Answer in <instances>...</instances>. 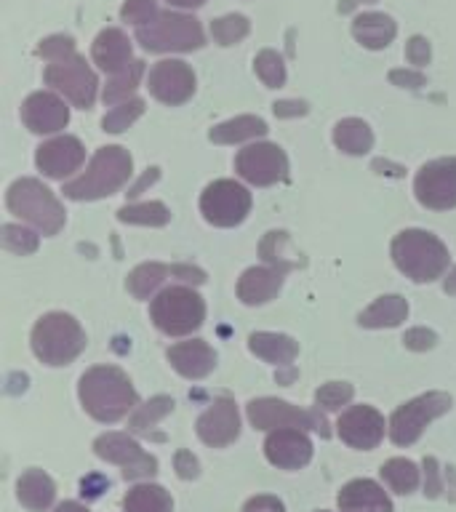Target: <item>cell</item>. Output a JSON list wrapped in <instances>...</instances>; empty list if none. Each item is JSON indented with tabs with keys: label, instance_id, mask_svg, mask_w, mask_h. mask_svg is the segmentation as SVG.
Masks as SVG:
<instances>
[{
	"label": "cell",
	"instance_id": "8d00e7d4",
	"mask_svg": "<svg viewBox=\"0 0 456 512\" xmlns=\"http://www.w3.org/2000/svg\"><path fill=\"white\" fill-rule=\"evenodd\" d=\"M248 32H251V22L243 14H230L211 22V38L219 46H235V43L246 38Z\"/></svg>",
	"mask_w": 456,
	"mask_h": 512
},
{
	"label": "cell",
	"instance_id": "5bb4252c",
	"mask_svg": "<svg viewBox=\"0 0 456 512\" xmlns=\"http://www.w3.org/2000/svg\"><path fill=\"white\" fill-rule=\"evenodd\" d=\"M235 171H238L240 179H246L254 187H270V184H278L280 179H286L288 158L278 144L256 142L238 152Z\"/></svg>",
	"mask_w": 456,
	"mask_h": 512
},
{
	"label": "cell",
	"instance_id": "603a6c76",
	"mask_svg": "<svg viewBox=\"0 0 456 512\" xmlns=\"http://www.w3.org/2000/svg\"><path fill=\"white\" fill-rule=\"evenodd\" d=\"M339 510L342 512H392V502L379 483L368 478L350 480L339 491Z\"/></svg>",
	"mask_w": 456,
	"mask_h": 512
},
{
	"label": "cell",
	"instance_id": "3957f363",
	"mask_svg": "<svg viewBox=\"0 0 456 512\" xmlns=\"http://www.w3.org/2000/svg\"><path fill=\"white\" fill-rule=\"evenodd\" d=\"M448 248L432 232L403 230L392 240V262L414 283H432L448 267Z\"/></svg>",
	"mask_w": 456,
	"mask_h": 512
},
{
	"label": "cell",
	"instance_id": "2e32d148",
	"mask_svg": "<svg viewBox=\"0 0 456 512\" xmlns=\"http://www.w3.org/2000/svg\"><path fill=\"white\" fill-rule=\"evenodd\" d=\"M336 432L350 448L371 451L384 438V416L374 406H350L339 416Z\"/></svg>",
	"mask_w": 456,
	"mask_h": 512
},
{
	"label": "cell",
	"instance_id": "d6986e66",
	"mask_svg": "<svg viewBox=\"0 0 456 512\" xmlns=\"http://www.w3.org/2000/svg\"><path fill=\"white\" fill-rule=\"evenodd\" d=\"M86 160V147L80 144L78 136H56L48 139L35 152V163L48 179H67L75 174Z\"/></svg>",
	"mask_w": 456,
	"mask_h": 512
},
{
	"label": "cell",
	"instance_id": "f6af8a7d",
	"mask_svg": "<svg viewBox=\"0 0 456 512\" xmlns=\"http://www.w3.org/2000/svg\"><path fill=\"white\" fill-rule=\"evenodd\" d=\"M174 467H176V475L182 480H192L200 475V464L198 459L192 456V451L182 448V451H176L174 456Z\"/></svg>",
	"mask_w": 456,
	"mask_h": 512
},
{
	"label": "cell",
	"instance_id": "680465c9",
	"mask_svg": "<svg viewBox=\"0 0 456 512\" xmlns=\"http://www.w3.org/2000/svg\"><path fill=\"white\" fill-rule=\"evenodd\" d=\"M320 512H326V510H320Z\"/></svg>",
	"mask_w": 456,
	"mask_h": 512
},
{
	"label": "cell",
	"instance_id": "f907efd6",
	"mask_svg": "<svg viewBox=\"0 0 456 512\" xmlns=\"http://www.w3.org/2000/svg\"><path fill=\"white\" fill-rule=\"evenodd\" d=\"M171 275L187 280V283H195V286L206 283V272L198 270V267H190V264H174V267H171Z\"/></svg>",
	"mask_w": 456,
	"mask_h": 512
},
{
	"label": "cell",
	"instance_id": "d590c367",
	"mask_svg": "<svg viewBox=\"0 0 456 512\" xmlns=\"http://www.w3.org/2000/svg\"><path fill=\"white\" fill-rule=\"evenodd\" d=\"M118 219L126 224H144V227H163L171 222V211L160 200H147V203H131L118 211Z\"/></svg>",
	"mask_w": 456,
	"mask_h": 512
},
{
	"label": "cell",
	"instance_id": "11a10c76",
	"mask_svg": "<svg viewBox=\"0 0 456 512\" xmlns=\"http://www.w3.org/2000/svg\"><path fill=\"white\" fill-rule=\"evenodd\" d=\"M54 512H88V507L80 502H62Z\"/></svg>",
	"mask_w": 456,
	"mask_h": 512
},
{
	"label": "cell",
	"instance_id": "5b68a950",
	"mask_svg": "<svg viewBox=\"0 0 456 512\" xmlns=\"http://www.w3.org/2000/svg\"><path fill=\"white\" fill-rule=\"evenodd\" d=\"M6 203L11 214L30 222L32 227H38L43 235H56L67 222L62 203L38 179H16L8 187Z\"/></svg>",
	"mask_w": 456,
	"mask_h": 512
},
{
	"label": "cell",
	"instance_id": "7a4b0ae2",
	"mask_svg": "<svg viewBox=\"0 0 456 512\" xmlns=\"http://www.w3.org/2000/svg\"><path fill=\"white\" fill-rule=\"evenodd\" d=\"M131 174H134L131 152L118 147V144H110V147H99L86 171L78 179L64 184L62 192L64 198L70 200L110 198L131 179Z\"/></svg>",
	"mask_w": 456,
	"mask_h": 512
},
{
	"label": "cell",
	"instance_id": "8992f818",
	"mask_svg": "<svg viewBox=\"0 0 456 512\" xmlns=\"http://www.w3.org/2000/svg\"><path fill=\"white\" fill-rule=\"evenodd\" d=\"M150 320L166 336H187L206 320V302L187 286L163 288L150 304Z\"/></svg>",
	"mask_w": 456,
	"mask_h": 512
},
{
	"label": "cell",
	"instance_id": "cb8c5ba5",
	"mask_svg": "<svg viewBox=\"0 0 456 512\" xmlns=\"http://www.w3.org/2000/svg\"><path fill=\"white\" fill-rule=\"evenodd\" d=\"M283 288V270L278 267H248L238 280V299L248 307L267 304Z\"/></svg>",
	"mask_w": 456,
	"mask_h": 512
},
{
	"label": "cell",
	"instance_id": "74e56055",
	"mask_svg": "<svg viewBox=\"0 0 456 512\" xmlns=\"http://www.w3.org/2000/svg\"><path fill=\"white\" fill-rule=\"evenodd\" d=\"M254 70L267 88L286 86V64L278 51H270V48L259 51L254 59Z\"/></svg>",
	"mask_w": 456,
	"mask_h": 512
},
{
	"label": "cell",
	"instance_id": "ba28073f",
	"mask_svg": "<svg viewBox=\"0 0 456 512\" xmlns=\"http://www.w3.org/2000/svg\"><path fill=\"white\" fill-rule=\"evenodd\" d=\"M451 408V395L446 392H424L419 398L408 400L395 408L390 419V438L395 446H411L422 438L427 424L435 422Z\"/></svg>",
	"mask_w": 456,
	"mask_h": 512
},
{
	"label": "cell",
	"instance_id": "52a82bcc",
	"mask_svg": "<svg viewBox=\"0 0 456 512\" xmlns=\"http://www.w3.org/2000/svg\"><path fill=\"white\" fill-rule=\"evenodd\" d=\"M136 40L144 51L168 54V51H195L206 46V35L195 16L160 11V16L147 27H136Z\"/></svg>",
	"mask_w": 456,
	"mask_h": 512
},
{
	"label": "cell",
	"instance_id": "9c48e42d",
	"mask_svg": "<svg viewBox=\"0 0 456 512\" xmlns=\"http://www.w3.org/2000/svg\"><path fill=\"white\" fill-rule=\"evenodd\" d=\"M43 78H46V86L59 91L67 102H72L80 110H91L94 107L99 80H96V72L88 67L83 56L72 54L62 59V62H51Z\"/></svg>",
	"mask_w": 456,
	"mask_h": 512
},
{
	"label": "cell",
	"instance_id": "d4e9b609",
	"mask_svg": "<svg viewBox=\"0 0 456 512\" xmlns=\"http://www.w3.org/2000/svg\"><path fill=\"white\" fill-rule=\"evenodd\" d=\"M16 496L30 512H46L56 499V483L43 470H27L16 483Z\"/></svg>",
	"mask_w": 456,
	"mask_h": 512
},
{
	"label": "cell",
	"instance_id": "1f68e13d",
	"mask_svg": "<svg viewBox=\"0 0 456 512\" xmlns=\"http://www.w3.org/2000/svg\"><path fill=\"white\" fill-rule=\"evenodd\" d=\"M142 75H144V62L142 59H134V62L128 64L126 70L118 72V75H112L110 80H107V86H104V104H110V107H115V104H123L128 102V99H134L136 88H139V83H142Z\"/></svg>",
	"mask_w": 456,
	"mask_h": 512
},
{
	"label": "cell",
	"instance_id": "6f0895ef",
	"mask_svg": "<svg viewBox=\"0 0 456 512\" xmlns=\"http://www.w3.org/2000/svg\"><path fill=\"white\" fill-rule=\"evenodd\" d=\"M443 291H446V294H451V296L456 294V267L448 272L446 280H443Z\"/></svg>",
	"mask_w": 456,
	"mask_h": 512
},
{
	"label": "cell",
	"instance_id": "681fc988",
	"mask_svg": "<svg viewBox=\"0 0 456 512\" xmlns=\"http://www.w3.org/2000/svg\"><path fill=\"white\" fill-rule=\"evenodd\" d=\"M272 110L278 118H299V115H307V102H296V99H286V102H275Z\"/></svg>",
	"mask_w": 456,
	"mask_h": 512
},
{
	"label": "cell",
	"instance_id": "f35d334b",
	"mask_svg": "<svg viewBox=\"0 0 456 512\" xmlns=\"http://www.w3.org/2000/svg\"><path fill=\"white\" fill-rule=\"evenodd\" d=\"M142 112L144 102L139 96H134V99H128V102L115 104V107L102 118V128L107 134H120V131H126L136 118H142Z\"/></svg>",
	"mask_w": 456,
	"mask_h": 512
},
{
	"label": "cell",
	"instance_id": "bcb514c9",
	"mask_svg": "<svg viewBox=\"0 0 456 512\" xmlns=\"http://www.w3.org/2000/svg\"><path fill=\"white\" fill-rule=\"evenodd\" d=\"M406 56H408V62L416 64V67H422V64L430 62V43H427V38L414 35V38L408 40Z\"/></svg>",
	"mask_w": 456,
	"mask_h": 512
},
{
	"label": "cell",
	"instance_id": "d6a6232c",
	"mask_svg": "<svg viewBox=\"0 0 456 512\" xmlns=\"http://www.w3.org/2000/svg\"><path fill=\"white\" fill-rule=\"evenodd\" d=\"M168 275H171V267H166V264L144 262L128 275L126 286L136 299H150V296L163 286V280H166Z\"/></svg>",
	"mask_w": 456,
	"mask_h": 512
},
{
	"label": "cell",
	"instance_id": "ffe728a7",
	"mask_svg": "<svg viewBox=\"0 0 456 512\" xmlns=\"http://www.w3.org/2000/svg\"><path fill=\"white\" fill-rule=\"evenodd\" d=\"M22 120L32 134H56L70 123V107L51 91H35L24 99Z\"/></svg>",
	"mask_w": 456,
	"mask_h": 512
},
{
	"label": "cell",
	"instance_id": "b9f144b4",
	"mask_svg": "<svg viewBox=\"0 0 456 512\" xmlns=\"http://www.w3.org/2000/svg\"><path fill=\"white\" fill-rule=\"evenodd\" d=\"M160 16L155 0H126L120 8V19L134 27H147Z\"/></svg>",
	"mask_w": 456,
	"mask_h": 512
},
{
	"label": "cell",
	"instance_id": "836d02e7",
	"mask_svg": "<svg viewBox=\"0 0 456 512\" xmlns=\"http://www.w3.org/2000/svg\"><path fill=\"white\" fill-rule=\"evenodd\" d=\"M174 398H168V395H155L147 403L134 408V414H131V422H128V430L131 432H142V435H150V430L158 422H163L171 411H174Z\"/></svg>",
	"mask_w": 456,
	"mask_h": 512
},
{
	"label": "cell",
	"instance_id": "db71d44e",
	"mask_svg": "<svg viewBox=\"0 0 456 512\" xmlns=\"http://www.w3.org/2000/svg\"><path fill=\"white\" fill-rule=\"evenodd\" d=\"M158 176H160V168H147V174H144L142 179H139V182H136L134 187L126 192V195H128V198H136V195H139V192H142L147 184L158 182Z\"/></svg>",
	"mask_w": 456,
	"mask_h": 512
},
{
	"label": "cell",
	"instance_id": "484cf974",
	"mask_svg": "<svg viewBox=\"0 0 456 512\" xmlns=\"http://www.w3.org/2000/svg\"><path fill=\"white\" fill-rule=\"evenodd\" d=\"M352 35L363 48L379 51L387 48L398 35V24L392 22L387 14H360L352 22Z\"/></svg>",
	"mask_w": 456,
	"mask_h": 512
},
{
	"label": "cell",
	"instance_id": "7c38bea8",
	"mask_svg": "<svg viewBox=\"0 0 456 512\" xmlns=\"http://www.w3.org/2000/svg\"><path fill=\"white\" fill-rule=\"evenodd\" d=\"M94 451L104 462L118 464L126 480L152 478L158 472V459L147 454L126 432H104L94 443Z\"/></svg>",
	"mask_w": 456,
	"mask_h": 512
},
{
	"label": "cell",
	"instance_id": "f1b7e54d",
	"mask_svg": "<svg viewBox=\"0 0 456 512\" xmlns=\"http://www.w3.org/2000/svg\"><path fill=\"white\" fill-rule=\"evenodd\" d=\"M267 134V123L256 115H238V118L224 120L219 126L208 131V139L216 144H238L248 139H259Z\"/></svg>",
	"mask_w": 456,
	"mask_h": 512
},
{
	"label": "cell",
	"instance_id": "4316f807",
	"mask_svg": "<svg viewBox=\"0 0 456 512\" xmlns=\"http://www.w3.org/2000/svg\"><path fill=\"white\" fill-rule=\"evenodd\" d=\"M248 350L254 352L256 358L275 363V366H291L296 355H299V344L286 334L256 331V334L248 336Z\"/></svg>",
	"mask_w": 456,
	"mask_h": 512
},
{
	"label": "cell",
	"instance_id": "8fae6325",
	"mask_svg": "<svg viewBox=\"0 0 456 512\" xmlns=\"http://www.w3.org/2000/svg\"><path fill=\"white\" fill-rule=\"evenodd\" d=\"M248 422L256 430H283V427H299V430H315L323 438L328 435V424L318 411H304L299 406H291L278 398H256L246 406Z\"/></svg>",
	"mask_w": 456,
	"mask_h": 512
},
{
	"label": "cell",
	"instance_id": "9f6ffc18",
	"mask_svg": "<svg viewBox=\"0 0 456 512\" xmlns=\"http://www.w3.org/2000/svg\"><path fill=\"white\" fill-rule=\"evenodd\" d=\"M168 6H176V8H200V6H206V0H168Z\"/></svg>",
	"mask_w": 456,
	"mask_h": 512
},
{
	"label": "cell",
	"instance_id": "6da1fadb",
	"mask_svg": "<svg viewBox=\"0 0 456 512\" xmlns=\"http://www.w3.org/2000/svg\"><path fill=\"white\" fill-rule=\"evenodd\" d=\"M78 395L86 414L104 424L120 422L123 416L134 414V408L139 406L134 384L118 366L88 368L86 374L80 376Z\"/></svg>",
	"mask_w": 456,
	"mask_h": 512
},
{
	"label": "cell",
	"instance_id": "ab89813d",
	"mask_svg": "<svg viewBox=\"0 0 456 512\" xmlns=\"http://www.w3.org/2000/svg\"><path fill=\"white\" fill-rule=\"evenodd\" d=\"M0 243L6 251L16 256H27V254H35L38 251V235L22 224H3V230H0Z\"/></svg>",
	"mask_w": 456,
	"mask_h": 512
},
{
	"label": "cell",
	"instance_id": "30bf717a",
	"mask_svg": "<svg viewBox=\"0 0 456 512\" xmlns=\"http://www.w3.org/2000/svg\"><path fill=\"white\" fill-rule=\"evenodd\" d=\"M200 211L214 227H238L251 214V192L232 179H216L200 195Z\"/></svg>",
	"mask_w": 456,
	"mask_h": 512
},
{
	"label": "cell",
	"instance_id": "c3c4849f",
	"mask_svg": "<svg viewBox=\"0 0 456 512\" xmlns=\"http://www.w3.org/2000/svg\"><path fill=\"white\" fill-rule=\"evenodd\" d=\"M390 80L400 88H422L424 86V75L416 70H392Z\"/></svg>",
	"mask_w": 456,
	"mask_h": 512
},
{
	"label": "cell",
	"instance_id": "ee69618b",
	"mask_svg": "<svg viewBox=\"0 0 456 512\" xmlns=\"http://www.w3.org/2000/svg\"><path fill=\"white\" fill-rule=\"evenodd\" d=\"M435 342H438V336H435V331H430V328H411V331L403 334V344L414 352L432 350Z\"/></svg>",
	"mask_w": 456,
	"mask_h": 512
},
{
	"label": "cell",
	"instance_id": "f5cc1de1",
	"mask_svg": "<svg viewBox=\"0 0 456 512\" xmlns=\"http://www.w3.org/2000/svg\"><path fill=\"white\" fill-rule=\"evenodd\" d=\"M107 486H110V480L99 478V475H88V478L80 483V488H83V496H88V499H96V496H102V491Z\"/></svg>",
	"mask_w": 456,
	"mask_h": 512
},
{
	"label": "cell",
	"instance_id": "816d5d0a",
	"mask_svg": "<svg viewBox=\"0 0 456 512\" xmlns=\"http://www.w3.org/2000/svg\"><path fill=\"white\" fill-rule=\"evenodd\" d=\"M424 470H427V483H424V494L427 496H438L440 494V483H438V462L435 459H424Z\"/></svg>",
	"mask_w": 456,
	"mask_h": 512
},
{
	"label": "cell",
	"instance_id": "9a60e30c",
	"mask_svg": "<svg viewBox=\"0 0 456 512\" xmlns=\"http://www.w3.org/2000/svg\"><path fill=\"white\" fill-rule=\"evenodd\" d=\"M147 88L158 102L179 107L195 94V72L190 70V64L179 62V59H163V62L152 64Z\"/></svg>",
	"mask_w": 456,
	"mask_h": 512
},
{
	"label": "cell",
	"instance_id": "e0dca14e",
	"mask_svg": "<svg viewBox=\"0 0 456 512\" xmlns=\"http://www.w3.org/2000/svg\"><path fill=\"white\" fill-rule=\"evenodd\" d=\"M198 438L211 448H224L235 443L240 435V414L235 400L232 398H216L211 406L200 414L198 424Z\"/></svg>",
	"mask_w": 456,
	"mask_h": 512
},
{
	"label": "cell",
	"instance_id": "ac0fdd59",
	"mask_svg": "<svg viewBox=\"0 0 456 512\" xmlns=\"http://www.w3.org/2000/svg\"><path fill=\"white\" fill-rule=\"evenodd\" d=\"M264 456L278 470H302L312 459V443L307 432L299 427L272 430L264 440Z\"/></svg>",
	"mask_w": 456,
	"mask_h": 512
},
{
	"label": "cell",
	"instance_id": "7402d4cb",
	"mask_svg": "<svg viewBox=\"0 0 456 512\" xmlns=\"http://www.w3.org/2000/svg\"><path fill=\"white\" fill-rule=\"evenodd\" d=\"M91 56L94 62L99 64V70L110 72V75H118L134 62L131 56V40L123 30L118 27H107L96 35L94 46H91Z\"/></svg>",
	"mask_w": 456,
	"mask_h": 512
},
{
	"label": "cell",
	"instance_id": "e575fe53",
	"mask_svg": "<svg viewBox=\"0 0 456 512\" xmlns=\"http://www.w3.org/2000/svg\"><path fill=\"white\" fill-rule=\"evenodd\" d=\"M382 480L390 486V491L395 494H414L419 488V470L411 459H390V462L382 464Z\"/></svg>",
	"mask_w": 456,
	"mask_h": 512
},
{
	"label": "cell",
	"instance_id": "277c9868",
	"mask_svg": "<svg viewBox=\"0 0 456 512\" xmlns=\"http://www.w3.org/2000/svg\"><path fill=\"white\" fill-rule=\"evenodd\" d=\"M86 350V331L67 312H48L32 328V352L46 366H67Z\"/></svg>",
	"mask_w": 456,
	"mask_h": 512
},
{
	"label": "cell",
	"instance_id": "f546056e",
	"mask_svg": "<svg viewBox=\"0 0 456 512\" xmlns=\"http://www.w3.org/2000/svg\"><path fill=\"white\" fill-rule=\"evenodd\" d=\"M123 510L126 512H174V499L166 488L158 483H139V486L128 488L126 499H123Z\"/></svg>",
	"mask_w": 456,
	"mask_h": 512
},
{
	"label": "cell",
	"instance_id": "4dcf8cb0",
	"mask_svg": "<svg viewBox=\"0 0 456 512\" xmlns=\"http://www.w3.org/2000/svg\"><path fill=\"white\" fill-rule=\"evenodd\" d=\"M334 144L347 155H366L374 147V131L366 120L344 118L334 126Z\"/></svg>",
	"mask_w": 456,
	"mask_h": 512
},
{
	"label": "cell",
	"instance_id": "7bdbcfd3",
	"mask_svg": "<svg viewBox=\"0 0 456 512\" xmlns=\"http://www.w3.org/2000/svg\"><path fill=\"white\" fill-rule=\"evenodd\" d=\"M35 54H38L40 59H46L48 64L62 62V59L75 54V40H72L70 35H51V38L40 40V46Z\"/></svg>",
	"mask_w": 456,
	"mask_h": 512
},
{
	"label": "cell",
	"instance_id": "60d3db41",
	"mask_svg": "<svg viewBox=\"0 0 456 512\" xmlns=\"http://www.w3.org/2000/svg\"><path fill=\"white\" fill-rule=\"evenodd\" d=\"M352 395H355L352 384L328 382L315 392V403H318V408H326V411H339V408L350 403Z\"/></svg>",
	"mask_w": 456,
	"mask_h": 512
},
{
	"label": "cell",
	"instance_id": "83f0119b",
	"mask_svg": "<svg viewBox=\"0 0 456 512\" xmlns=\"http://www.w3.org/2000/svg\"><path fill=\"white\" fill-rule=\"evenodd\" d=\"M408 318V302L398 294L379 296L368 310L358 315V323L363 328H395Z\"/></svg>",
	"mask_w": 456,
	"mask_h": 512
},
{
	"label": "cell",
	"instance_id": "7dc6e473",
	"mask_svg": "<svg viewBox=\"0 0 456 512\" xmlns=\"http://www.w3.org/2000/svg\"><path fill=\"white\" fill-rule=\"evenodd\" d=\"M243 512H286V507H283V502H280L278 496L259 494L248 499Z\"/></svg>",
	"mask_w": 456,
	"mask_h": 512
},
{
	"label": "cell",
	"instance_id": "44dd1931",
	"mask_svg": "<svg viewBox=\"0 0 456 512\" xmlns=\"http://www.w3.org/2000/svg\"><path fill=\"white\" fill-rule=\"evenodd\" d=\"M168 363L184 379H206L216 368V352L203 339H190L168 347Z\"/></svg>",
	"mask_w": 456,
	"mask_h": 512
},
{
	"label": "cell",
	"instance_id": "4fadbf2b",
	"mask_svg": "<svg viewBox=\"0 0 456 512\" xmlns=\"http://www.w3.org/2000/svg\"><path fill=\"white\" fill-rule=\"evenodd\" d=\"M416 200L430 211L456 208V158H438L424 163L414 179Z\"/></svg>",
	"mask_w": 456,
	"mask_h": 512
}]
</instances>
